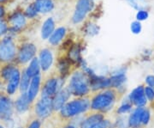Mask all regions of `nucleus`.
Returning a JSON list of instances; mask_svg holds the SVG:
<instances>
[{
  "mask_svg": "<svg viewBox=\"0 0 154 128\" xmlns=\"http://www.w3.org/2000/svg\"><path fill=\"white\" fill-rule=\"evenodd\" d=\"M89 80L87 76L82 72H75L70 79L69 90L73 95L82 96L89 92Z\"/></svg>",
  "mask_w": 154,
  "mask_h": 128,
  "instance_id": "obj_1",
  "label": "nucleus"
},
{
  "mask_svg": "<svg viewBox=\"0 0 154 128\" xmlns=\"http://www.w3.org/2000/svg\"><path fill=\"white\" fill-rule=\"evenodd\" d=\"M90 107V102L87 99L75 100L68 102L61 109V114L63 117L69 118L87 111Z\"/></svg>",
  "mask_w": 154,
  "mask_h": 128,
  "instance_id": "obj_2",
  "label": "nucleus"
},
{
  "mask_svg": "<svg viewBox=\"0 0 154 128\" xmlns=\"http://www.w3.org/2000/svg\"><path fill=\"white\" fill-rule=\"evenodd\" d=\"M115 102V95L111 91H105L96 95L92 101L91 107L94 110H108Z\"/></svg>",
  "mask_w": 154,
  "mask_h": 128,
  "instance_id": "obj_3",
  "label": "nucleus"
},
{
  "mask_svg": "<svg viewBox=\"0 0 154 128\" xmlns=\"http://www.w3.org/2000/svg\"><path fill=\"white\" fill-rule=\"evenodd\" d=\"M94 5V0H78L75 11L72 18L73 22L75 23L82 22L88 12L92 11Z\"/></svg>",
  "mask_w": 154,
  "mask_h": 128,
  "instance_id": "obj_4",
  "label": "nucleus"
},
{
  "mask_svg": "<svg viewBox=\"0 0 154 128\" xmlns=\"http://www.w3.org/2000/svg\"><path fill=\"white\" fill-rule=\"evenodd\" d=\"M16 55V47L13 40L7 37L0 41V60L10 61Z\"/></svg>",
  "mask_w": 154,
  "mask_h": 128,
  "instance_id": "obj_5",
  "label": "nucleus"
},
{
  "mask_svg": "<svg viewBox=\"0 0 154 128\" xmlns=\"http://www.w3.org/2000/svg\"><path fill=\"white\" fill-rule=\"evenodd\" d=\"M52 109V100L48 97H42V99L38 101L35 106V113L38 117L42 119L48 117Z\"/></svg>",
  "mask_w": 154,
  "mask_h": 128,
  "instance_id": "obj_6",
  "label": "nucleus"
},
{
  "mask_svg": "<svg viewBox=\"0 0 154 128\" xmlns=\"http://www.w3.org/2000/svg\"><path fill=\"white\" fill-rule=\"evenodd\" d=\"M129 101L138 107H142L146 103V97L145 95V89L143 86H138L133 90L128 96Z\"/></svg>",
  "mask_w": 154,
  "mask_h": 128,
  "instance_id": "obj_7",
  "label": "nucleus"
},
{
  "mask_svg": "<svg viewBox=\"0 0 154 128\" xmlns=\"http://www.w3.org/2000/svg\"><path fill=\"white\" fill-rule=\"evenodd\" d=\"M36 47L33 44H25L22 46L18 54V59L21 63H27L32 60L36 53Z\"/></svg>",
  "mask_w": 154,
  "mask_h": 128,
  "instance_id": "obj_8",
  "label": "nucleus"
},
{
  "mask_svg": "<svg viewBox=\"0 0 154 128\" xmlns=\"http://www.w3.org/2000/svg\"><path fill=\"white\" fill-rule=\"evenodd\" d=\"M70 94L71 93L69 92V89H62L60 91H58L54 96L53 100H52V107H53V109L61 110L63 108V107L67 103V101L69 100Z\"/></svg>",
  "mask_w": 154,
  "mask_h": 128,
  "instance_id": "obj_9",
  "label": "nucleus"
},
{
  "mask_svg": "<svg viewBox=\"0 0 154 128\" xmlns=\"http://www.w3.org/2000/svg\"><path fill=\"white\" fill-rule=\"evenodd\" d=\"M13 106L11 101L5 95H0V119L7 120L12 115Z\"/></svg>",
  "mask_w": 154,
  "mask_h": 128,
  "instance_id": "obj_10",
  "label": "nucleus"
},
{
  "mask_svg": "<svg viewBox=\"0 0 154 128\" xmlns=\"http://www.w3.org/2000/svg\"><path fill=\"white\" fill-rule=\"evenodd\" d=\"M89 84H90L91 89H93L94 90L105 89L107 87H110V78H106L105 77H99V76L93 74L90 76Z\"/></svg>",
  "mask_w": 154,
  "mask_h": 128,
  "instance_id": "obj_11",
  "label": "nucleus"
},
{
  "mask_svg": "<svg viewBox=\"0 0 154 128\" xmlns=\"http://www.w3.org/2000/svg\"><path fill=\"white\" fill-rule=\"evenodd\" d=\"M58 80L55 78L49 79L46 84H45L44 89L42 91V97H48L51 98L52 95H54L57 92L58 89Z\"/></svg>",
  "mask_w": 154,
  "mask_h": 128,
  "instance_id": "obj_12",
  "label": "nucleus"
},
{
  "mask_svg": "<svg viewBox=\"0 0 154 128\" xmlns=\"http://www.w3.org/2000/svg\"><path fill=\"white\" fill-rule=\"evenodd\" d=\"M39 65L40 67L42 68L43 71H47L51 66L52 62H53V57L51 53V51L48 49H44L41 51L39 54Z\"/></svg>",
  "mask_w": 154,
  "mask_h": 128,
  "instance_id": "obj_13",
  "label": "nucleus"
},
{
  "mask_svg": "<svg viewBox=\"0 0 154 128\" xmlns=\"http://www.w3.org/2000/svg\"><path fill=\"white\" fill-rule=\"evenodd\" d=\"M20 80H21V74L18 69H16L14 73L12 74L10 79L9 84L7 85V92L10 95H13L17 91L18 86L20 85Z\"/></svg>",
  "mask_w": 154,
  "mask_h": 128,
  "instance_id": "obj_14",
  "label": "nucleus"
},
{
  "mask_svg": "<svg viewBox=\"0 0 154 128\" xmlns=\"http://www.w3.org/2000/svg\"><path fill=\"white\" fill-rule=\"evenodd\" d=\"M39 84H40V76L39 75L32 78L29 88H28V93H27L29 101H33L35 99L36 95L38 94V89H39Z\"/></svg>",
  "mask_w": 154,
  "mask_h": 128,
  "instance_id": "obj_15",
  "label": "nucleus"
},
{
  "mask_svg": "<svg viewBox=\"0 0 154 128\" xmlns=\"http://www.w3.org/2000/svg\"><path fill=\"white\" fill-rule=\"evenodd\" d=\"M144 111L143 107H137L128 119V125L132 128H137L141 124V115Z\"/></svg>",
  "mask_w": 154,
  "mask_h": 128,
  "instance_id": "obj_16",
  "label": "nucleus"
},
{
  "mask_svg": "<svg viewBox=\"0 0 154 128\" xmlns=\"http://www.w3.org/2000/svg\"><path fill=\"white\" fill-rule=\"evenodd\" d=\"M11 23L15 30H20L26 24L25 16L21 12L14 13L11 17Z\"/></svg>",
  "mask_w": 154,
  "mask_h": 128,
  "instance_id": "obj_17",
  "label": "nucleus"
},
{
  "mask_svg": "<svg viewBox=\"0 0 154 128\" xmlns=\"http://www.w3.org/2000/svg\"><path fill=\"white\" fill-rule=\"evenodd\" d=\"M54 28H55V22L52 18H48L45 20L41 28V36L43 39H48L51 34L54 32Z\"/></svg>",
  "mask_w": 154,
  "mask_h": 128,
  "instance_id": "obj_18",
  "label": "nucleus"
},
{
  "mask_svg": "<svg viewBox=\"0 0 154 128\" xmlns=\"http://www.w3.org/2000/svg\"><path fill=\"white\" fill-rule=\"evenodd\" d=\"M35 6L40 13H48L54 8V4L52 0H36Z\"/></svg>",
  "mask_w": 154,
  "mask_h": 128,
  "instance_id": "obj_19",
  "label": "nucleus"
},
{
  "mask_svg": "<svg viewBox=\"0 0 154 128\" xmlns=\"http://www.w3.org/2000/svg\"><path fill=\"white\" fill-rule=\"evenodd\" d=\"M103 115L101 114H94L88 119H86L85 120H83L81 124V128H92L94 127L95 125H97L101 120H103Z\"/></svg>",
  "mask_w": 154,
  "mask_h": 128,
  "instance_id": "obj_20",
  "label": "nucleus"
},
{
  "mask_svg": "<svg viewBox=\"0 0 154 128\" xmlns=\"http://www.w3.org/2000/svg\"><path fill=\"white\" fill-rule=\"evenodd\" d=\"M29 100H28L27 93H23L16 101V108L20 113H24L28 109L29 107Z\"/></svg>",
  "mask_w": 154,
  "mask_h": 128,
  "instance_id": "obj_21",
  "label": "nucleus"
},
{
  "mask_svg": "<svg viewBox=\"0 0 154 128\" xmlns=\"http://www.w3.org/2000/svg\"><path fill=\"white\" fill-rule=\"evenodd\" d=\"M65 34H66L65 28L61 27V28H57L55 31L51 34V35L50 36V43L51 45H57L63 39V37L65 36Z\"/></svg>",
  "mask_w": 154,
  "mask_h": 128,
  "instance_id": "obj_22",
  "label": "nucleus"
},
{
  "mask_svg": "<svg viewBox=\"0 0 154 128\" xmlns=\"http://www.w3.org/2000/svg\"><path fill=\"white\" fill-rule=\"evenodd\" d=\"M39 67H40V65H39L38 59H36V58H34L30 62L29 66L26 70V73L28 74V76L29 78H34V77L39 75Z\"/></svg>",
  "mask_w": 154,
  "mask_h": 128,
  "instance_id": "obj_23",
  "label": "nucleus"
},
{
  "mask_svg": "<svg viewBox=\"0 0 154 128\" xmlns=\"http://www.w3.org/2000/svg\"><path fill=\"white\" fill-rule=\"evenodd\" d=\"M126 82V76L124 72L116 73L110 78V87L118 88Z\"/></svg>",
  "mask_w": 154,
  "mask_h": 128,
  "instance_id": "obj_24",
  "label": "nucleus"
},
{
  "mask_svg": "<svg viewBox=\"0 0 154 128\" xmlns=\"http://www.w3.org/2000/svg\"><path fill=\"white\" fill-rule=\"evenodd\" d=\"M31 78H29L28 74L26 72H24L22 76L21 77V80H20V89L22 92H25L26 90H28L29 88V84H30V80Z\"/></svg>",
  "mask_w": 154,
  "mask_h": 128,
  "instance_id": "obj_25",
  "label": "nucleus"
},
{
  "mask_svg": "<svg viewBox=\"0 0 154 128\" xmlns=\"http://www.w3.org/2000/svg\"><path fill=\"white\" fill-rule=\"evenodd\" d=\"M69 59L72 61H79L81 60V51L79 46H73L69 51Z\"/></svg>",
  "mask_w": 154,
  "mask_h": 128,
  "instance_id": "obj_26",
  "label": "nucleus"
},
{
  "mask_svg": "<svg viewBox=\"0 0 154 128\" xmlns=\"http://www.w3.org/2000/svg\"><path fill=\"white\" fill-rule=\"evenodd\" d=\"M16 69H17L16 67L12 66H8L5 67L2 70V76H3V78L6 79V80H9L10 78L12 76V74L14 73Z\"/></svg>",
  "mask_w": 154,
  "mask_h": 128,
  "instance_id": "obj_27",
  "label": "nucleus"
},
{
  "mask_svg": "<svg viewBox=\"0 0 154 128\" xmlns=\"http://www.w3.org/2000/svg\"><path fill=\"white\" fill-rule=\"evenodd\" d=\"M127 1L130 4V5L133 6L135 9H137L138 11L142 10L146 6V1L145 0H127Z\"/></svg>",
  "mask_w": 154,
  "mask_h": 128,
  "instance_id": "obj_28",
  "label": "nucleus"
},
{
  "mask_svg": "<svg viewBox=\"0 0 154 128\" xmlns=\"http://www.w3.org/2000/svg\"><path fill=\"white\" fill-rule=\"evenodd\" d=\"M37 14H38V10L35 6V4L30 5L26 10V16L29 18H33V17H36Z\"/></svg>",
  "mask_w": 154,
  "mask_h": 128,
  "instance_id": "obj_29",
  "label": "nucleus"
},
{
  "mask_svg": "<svg viewBox=\"0 0 154 128\" xmlns=\"http://www.w3.org/2000/svg\"><path fill=\"white\" fill-rule=\"evenodd\" d=\"M86 33L89 35H95L99 33V27L94 23H89L86 27Z\"/></svg>",
  "mask_w": 154,
  "mask_h": 128,
  "instance_id": "obj_30",
  "label": "nucleus"
},
{
  "mask_svg": "<svg viewBox=\"0 0 154 128\" xmlns=\"http://www.w3.org/2000/svg\"><path fill=\"white\" fill-rule=\"evenodd\" d=\"M141 24L139 21H136V22H134L131 23V26H130V29L132 31L133 34H138L140 33L141 31Z\"/></svg>",
  "mask_w": 154,
  "mask_h": 128,
  "instance_id": "obj_31",
  "label": "nucleus"
},
{
  "mask_svg": "<svg viewBox=\"0 0 154 128\" xmlns=\"http://www.w3.org/2000/svg\"><path fill=\"white\" fill-rule=\"evenodd\" d=\"M148 12L145 10H140L138 11L137 14H136V18L137 20L140 22V21H144L146 19L148 18Z\"/></svg>",
  "mask_w": 154,
  "mask_h": 128,
  "instance_id": "obj_32",
  "label": "nucleus"
},
{
  "mask_svg": "<svg viewBox=\"0 0 154 128\" xmlns=\"http://www.w3.org/2000/svg\"><path fill=\"white\" fill-rule=\"evenodd\" d=\"M150 116H151L150 111L144 108V111L142 113V115H141V124H144V125L148 124L149 120H150Z\"/></svg>",
  "mask_w": 154,
  "mask_h": 128,
  "instance_id": "obj_33",
  "label": "nucleus"
},
{
  "mask_svg": "<svg viewBox=\"0 0 154 128\" xmlns=\"http://www.w3.org/2000/svg\"><path fill=\"white\" fill-rule=\"evenodd\" d=\"M128 126H129V125H128V120H127L125 117L119 118L117 120V127L128 128Z\"/></svg>",
  "mask_w": 154,
  "mask_h": 128,
  "instance_id": "obj_34",
  "label": "nucleus"
},
{
  "mask_svg": "<svg viewBox=\"0 0 154 128\" xmlns=\"http://www.w3.org/2000/svg\"><path fill=\"white\" fill-rule=\"evenodd\" d=\"M145 95L146 97L148 99L149 101L154 100V89L152 87H146L145 89Z\"/></svg>",
  "mask_w": 154,
  "mask_h": 128,
  "instance_id": "obj_35",
  "label": "nucleus"
},
{
  "mask_svg": "<svg viewBox=\"0 0 154 128\" xmlns=\"http://www.w3.org/2000/svg\"><path fill=\"white\" fill-rule=\"evenodd\" d=\"M131 107H132V106H131L130 103H124V104H122L119 107V109L117 110V112L119 114H126V113H128V112L131 109Z\"/></svg>",
  "mask_w": 154,
  "mask_h": 128,
  "instance_id": "obj_36",
  "label": "nucleus"
},
{
  "mask_svg": "<svg viewBox=\"0 0 154 128\" xmlns=\"http://www.w3.org/2000/svg\"><path fill=\"white\" fill-rule=\"evenodd\" d=\"M109 126H110L109 120H101L100 122L98 123L97 125H95L94 127L92 128H108L109 127Z\"/></svg>",
  "mask_w": 154,
  "mask_h": 128,
  "instance_id": "obj_37",
  "label": "nucleus"
},
{
  "mask_svg": "<svg viewBox=\"0 0 154 128\" xmlns=\"http://www.w3.org/2000/svg\"><path fill=\"white\" fill-rule=\"evenodd\" d=\"M7 30H8V26L6 22L0 20V35L5 34L7 32Z\"/></svg>",
  "mask_w": 154,
  "mask_h": 128,
  "instance_id": "obj_38",
  "label": "nucleus"
},
{
  "mask_svg": "<svg viewBox=\"0 0 154 128\" xmlns=\"http://www.w3.org/2000/svg\"><path fill=\"white\" fill-rule=\"evenodd\" d=\"M60 70H61V72L63 73V74H65L66 72H68V70H69V65L67 64L66 61H63L60 63Z\"/></svg>",
  "mask_w": 154,
  "mask_h": 128,
  "instance_id": "obj_39",
  "label": "nucleus"
},
{
  "mask_svg": "<svg viewBox=\"0 0 154 128\" xmlns=\"http://www.w3.org/2000/svg\"><path fill=\"white\" fill-rule=\"evenodd\" d=\"M146 82L149 85V87L154 88V76H147L146 78Z\"/></svg>",
  "mask_w": 154,
  "mask_h": 128,
  "instance_id": "obj_40",
  "label": "nucleus"
},
{
  "mask_svg": "<svg viewBox=\"0 0 154 128\" xmlns=\"http://www.w3.org/2000/svg\"><path fill=\"white\" fill-rule=\"evenodd\" d=\"M28 128H40V123L38 122V120H34L30 124Z\"/></svg>",
  "mask_w": 154,
  "mask_h": 128,
  "instance_id": "obj_41",
  "label": "nucleus"
},
{
  "mask_svg": "<svg viewBox=\"0 0 154 128\" xmlns=\"http://www.w3.org/2000/svg\"><path fill=\"white\" fill-rule=\"evenodd\" d=\"M5 15V10L2 6H0V18Z\"/></svg>",
  "mask_w": 154,
  "mask_h": 128,
  "instance_id": "obj_42",
  "label": "nucleus"
},
{
  "mask_svg": "<svg viewBox=\"0 0 154 128\" xmlns=\"http://www.w3.org/2000/svg\"><path fill=\"white\" fill-rule=\"evenodd\" d=\"M65 128H75V127H74V126H67V127Z\"/></svg>",
  "mask_w": 154,
  "mask_h": 128,
  "instance_id": "obj_43",
  "label": "nucleus"
},
{
  "mask_svg": "<svg viewBox=\"0 0 154 128\" xmlns=\"http://www.w3.org/2000/svg\"><path fill=\"white\" fill-rule=\"evenodd\" d=\"M6 0H0V3H3V2H5Z\"/></svg>",
  "mask_w": 154,
  "mask_h": 128,
  "instance_id": "obj_44",
  "label": "nucleus"
},
{
  "mask_svg": "<svg viewBox=\"0 0 154 128\" xmlns=\"http://www.w3.org/2000/svg\"><path fill=\"white\" fill-rule=\"evenodd\" d=\"M0 128H4V127H3V126H0Z\"/></svg>",
  "mask_w": 154,
  "mask_h": 128,
  "instance_id": "obj_45",
  "label": "nucleus"
},
{
  "mask_svg": "<svg viewBox=\"0 0 154 128\" xmlns=\"http://www.w3.org/2000/svg\"><path fill=\"white\" fill-rule=\"evenodd\" d=\"M19 128H21V127H19Z\"/></svg>",
  "mask_w": 154,
  "mask_h": 128,
  "instance_id": "obj_46",
  "label": "nucleus"
}]
</instances>
